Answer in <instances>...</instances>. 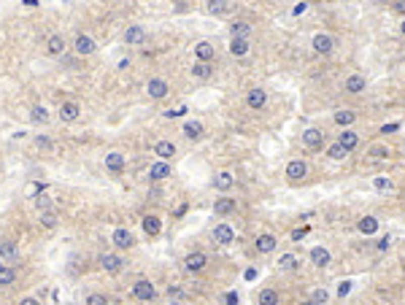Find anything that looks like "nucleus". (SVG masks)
<instances>
[{
    "instance_id": "6e6552de",
    "label": "nucleus",
    "mask_w": 405,
    "mask_h": 305,
    "mask_svg": "<svg viewBox=\"0 0 405 305\" xmlns=\"http://www.w3.org/2000/svg\"><path fill=\"white\" fill-rule=\"evenodd\" d=\"M322 143H324V132L322 130L311 127V130L302 132V146L306 148H322Z\"/></svg>"
},
{
    "instance_id": "864d4df0",
    "label": "nucleus",
    "mask_w": 405,
    "mask_h": 305,
    "mask_svg": "<svg viewBox=\"0 0 405 305\" xmlns=\"http://www.w3.org/2000/svg\"><path fill=\"white\" fill-rule=\"evenodd\" d=\"M302 235H306V230H294V232H292V240H302Z\"/></svg>"
},
{
    "instance_id": "f8f14e48",
    "label": "nucleus",
    "mask_w": 405,
    "mask_h": 305,
    "mask_svg": "<svg viewBox=\"0 0 405 305\" xmlns=\"http://www.w3.org/2000/svg\"><path fill=\"white\" fill-rule=\"evenodd\" d=\"M17 262L19 260V248L14 240H0V262Z\"/></svg>"
},
{
    "instance_id": "f3484780",
    "label": "nucleus",
    "mask_w": 405,
    "mask_h": 305,
    "mask_svg": "<svg viewBox=\"0 0 405 305\" xmlns=\"http://www.w3.org/2000/svg\"><path fill=\"white\" fill-rule=\"evenodd\" d=\"M214 240H216V243H222V246H230L232 240H235V232H232V227L219 224V227L214 230Z\"/></svg>"
},
{
    "instance_id": "5fc2aeb1",
    "label": "nucleus",
    "mask_w": 405,
    "mask_h": 305,
    "mask_svg": "<svg viewBox=\"0 0 405 305\" xmlns=\"http://www.w3.org/2000/svg\"><path fill=\"white\" fill-rule=\"evenodd\" d=\"M394 11H397V14H405V0H400V3H394Z\"/></svg>"
},
{
    "instance_id": "f704fd0d",
    "label": "nucleus",
    "mask_w": 405,
    "mask_h": 305,
    "mask_svg": "<svg viewBox=\"0 0 405 305\" xmlns=\"http://www.w3.org/2000/svg\"><path fill=\"white\" fill-rule=\"evenodd\" d=\"M30 119H33L35 124H46V122H49V111H46V106H33Z\"/></svg>"
},
{
    "instance_id": "6ab92c4d",
    "label": "nucleus",
    "mask_w": 405,
    "mask_h": 305,
    "mask_svg": "<svg viewBox=\"0 0 405 305\" xmlns=\"http://www.w3.org/2000/svg\"><path fill=\"white\" fill-rule=\"evenodd\" d=\"M132 243H135V238H132V232H130V230L119 227V230L114 232V246H116V248H130Z\"/></svg>"
},
{
    "instance_id": "4468645a",
    "label": "nucleus",
    "mask_w": 405,
    "mask_h": 305,
    "mask_svg": "<svg viewBox=\"0 0 405 305\" xmlns=\"http://www.w3.org/2000/svg\"><path fill=\"white\" fill-rule=\"evenodd\" d=\"M173 176V168L168 165V162H154V165L149 168V178L151 181H162V178Z\"/></svg>"
},
{
    "instance_id": "a878e982",
    "label": "nucleus",
    "mask_w": 405,
    "mask_h": 305,
    "mask_svg": "<svg viewBox=\"0 0 405 305\" xmlns=\"http://www.w3.org/2000/svg\"><path fill=\"white\" fill-rule=\"evenodd\" d=\"M181 132H184V135L186 138H189V140H197V138H202V124L200 122H184V127H181Z\"/></svg>"
},
{
    "instance_id": "c03bdc74",
    "label": "nucleus",
    "mask_w": 405,
    "mask_h": 305,
    "mask_svg": "<svg viewBox=\"0 0 405 305\" xmlns=\"http://www.w3.org/2000/svg\"><path fill=\"white\" fill-rule=\"evenodd\" d=\"M327 154H330L332 160H343V157H346L348 151H346V148L340 146V143H332V146H330V151H327Z\"/></svg>"
},
{
    "instance_id": "49530a36",
    "label": "nucleus",
    "mask_w": 405,
    "mask_h": 305,
    "mask_svg": "<svg viewBox=\"0 0 405 305\" xmlns=\"http://www.w3.org/2000/svg\"><path fill=\"white\" fill-rule=\"evenodd\" d=\"M224 305H238V292H227V294H224Z\"/></svg>"
},
{
    "instance_id": "c85d7f7f",
    "label": "nucleus",
    "mask_w": 405,
    "mask_h": 305,
    "mask_svg": "<svg viewBox=\"0 0 405 305\" xmlns=\"http://www.w3.org/2000/svg\"><path fill=\"white\" fill-rule=\"evenodd\" d=\"M354 119H357V114L348 111V108H343V111H335V124H340V127H346V130L354 124Z\"/></svg>"
},
{
    "instance_id": "2eb2a0df",
    "label": "nucleus",
    "mask_w": 405,
    "mask_h": 305,
    "mask_svg": "<svg viewBox=\"0 0 405 305\" xmlns=\"http://www.w3.org/2000/svg\"><path fill=\"white\" fill-rule=\"evenodd\" d=\"M232 184H235V178H232L230 170H222V173H216V176H214V186H216V192H230V189H232Z\"/></svg>"
},
{
    "instance_id": "052dcab7",
    "label": "nucleus",
    "mask_w": 405,
    "mask_h": 305,
    "mask_svg": "<svg viewBox=\"0 0 405 305\" xmlns=\"http://www.w3.org/2000/svg\"><path fill=\"white\" fill-rule=\"evenodd\" d=\"M170 305H181V302H170Z\"/></svg>"
},
{
    "instance_id": "4be33fe9",
    "label": "nucleus",
    "mask_w": 405,
    "mask_h": 305,
    "mask_svg": "<svg viewBox=\"0 0 405 305\" xmlns=\"http://www.w3.org/2000/svg\"><path fill=\"white\" fill-rule=\"evenodd\" d=\"M46 52H49L52 57H60V54H65V38H62V35H52L49 41H46Z\"/></svg>"
},
{
    "instance_id": "f257e3e1",
    "label": "nucleus",
    "mask_w": 405,
    "mask_h": 305,
    "mask_svg": "<svg viewBox=\"0 0 405 305\" xmlns=\"http://www.w3.org/2000/svg\"><path fill=\"white\" fill-rule=\"evenodd\" d=\"M132 294H135L138 300H143V302H151L154 297H157V289H154V284L149 278H138L135 284H132Z\"/></svg>"
},
{
    "instance_id": "37998d69",
    "label": "nucleus",
    "mask_w": 405,
    "mask_h": 305,
    "mask_svg": "<svg viewBox=\"0 0 405 305\" xmlns=\"http://www.w3.org/2000/svg\"><path fill=\"white\" fill-rule=\"evenodd\" d=\"M368 154H370V157H376V160H384V157H389V148L386 146H370Z\"/></svg>"
},
{
    "instance_id": "4c0bfd02",
    "label": "nucleus",
    "mask_w": 405,
    "mask_h": 305,
    "mask_svg": "<svg viewBox=\"0 0 405 305\" xmlns=\"http://www.w3.org/2000/svg\"><path fill=\"white\" fill-rule=\"evenodd\" d=\"M278 268H281V270H297V257H294V254H281Z\"/></svg>"
},
{
    "instance_id": "a18cd8bd",
    "label": "nucleus",
    "mask_w": 405,
    "mask_h": 305,
    "mask_svg": "<svg viewBox=\"0 0 405 305\" xmlns=\"http://www.w3.org/2000/svg\"><path fill=\"white\" fill-rule=\"evenodd\" d=\"M87 305H108V297L106 294H87Z\"/></svg>"
},
{
    "instance_id": "9b49d317",
    "label": "nucleus",
    "mask_w": 405,
    "mask_h": 305,
    "mask_svg": "<svg viewBox=\"0 0 405 305\" xmlns=\"http://www.w3.org/2000/svg\"><path fill=\"white\" fill-rule=\"evenodd\" d=\"M154 154L160 157V162H168L176 154V143L173 140H157V143H154Z\"/></svg>"
},
{
    "instance_id": "0eeeda50",
    "label": "nucleus",
    "mask_w": 405,
    "mask_h": 305,
    "mask_svg": "<svg viewBox=\"0 0 405 305\" xmlns=\"http://www.w3.org/2000/svg\"><path fill=\"white\" fill-rule=\"evenodd\" d=\"M95 49H97V46H95V41H92V38L89 35H76V41H73V52L76 54H81V57H87V54H95Z\"/></svg>"
},
{
    "instance_id": "7c9ffc66",
    "label": "nucleus",
    "mask_w": 405,
    "mask_h": 305,
    "mask_svg": "<svg viewBox=\"0 0 405 305\" xmlns=\"http://www.w3.org/2000/svg\"><path fill=\"white\" fill-rule=\"evenodd\" d=\"M257 302H260V305H278V292H276V289H260Z\"/></svg>"
},
{
    "instance_id": "c9c22d12",
    "label": "nucleus",
    "mask_w": 405,
    "mask_h": 305,
    "mask_svg": "<svg viewBox=\"0 0 405 305\" xmlns=\"http://www.w3.org/2000/svg\"><path fill=\"white\" fill-rule=\"evenodd\" d=\"M373 186H376L378 192H392V189H394V181H392L389 176H376V178H373Z\"/></svg>"
},
{
    "instance_id": "bb28decb",
    "label": "nucleus",
    "mask_w": 405,
    "mask_h": 305,
    "mask_svg": "<svg viewBox=\"0 0 405 305\" xmlns=\"http://www.w3.org/2000/svg\"><path fill=\"white\" fill-rule=\"evenodd\" d=\"M230 54L232 57H246L248 54V41L246 38H232L230 41Z\"/></svg>"
},
{
    "instance_id": "7ed1b4c3",
    "label": "nucleus",
    "mask_w": 405,
    "mask_h": 305,
    "mask_svg": "<svg viewBox=\"0 0 405 305\" xmlns=\"http://www.w3.org/2000/svg\"><path fill=\"white\" fill-rule=\"evenodd\" d=\"M311 46H314V52H316V54H330V52L335 49V38H332V35H327V33H319V35H314Z\"/></svg>"
},
{
    "instance_id": "2f4dec72",
    "label": "nucleus",
    "mask_w": 405,
    "mask_h": 305,
    "mask_svg": "<svg viewBox=\"0 0 405 305\" xmlns=\"http://www.w3.org/2000/svg\"><path fill=\"white\" fill-rule=\"evenodd\" d=\"M357 227H360L362 235H373V232L378 230V219L376 216H365V219H360V224H357Z\"/></svg>"
},
{
    "instance_id": "79ce46f5",
    "label": "nucleus",
    "mask_w": 405,
    "mask_h": 305,
    "mask_svg": "<svg viewBox=\"0 0 405 305\" xmlns=\"http://www.w3.org/2000/svg\"><path fill=\"white\" fill-rule=\"evenodd\" d=\"M35 208L41 211V214H46V211H54V202H52V197H46V194H41V197L35 200Z\"/></svg>"
},
{
    "instance_id": "a19ab883",
    "label": "nucleus",
    "mask_w": 405,
    "mask_h": 305,
    "mask_svg": "<svg viewBox=\"0 0 405 305\" xmlns=\"http://www.w3.org/2000/svg\"><path fill=\"white\" fill-rule=\"evenodd\" d=\"M248 30H251V25H246V22H235V25H232V38H246Z\"/></svg>"
},
{
    "instance_id": "603ef678",
    "label": "nucleus",
    "mask_w": 405,
    "mask_h": 305,
    "mask_svg": "<svg viewBox=\"0 0 405 305\" xmlns=\"http://www.w3.org/2000/svg\"><path fill=\"white\" fill-rule=\"evenodd\" d=\"M397 127H400V124H384V127H381V132H394Z\"/></svg>"
},
{
    "instance_id": "b1692460",
    "label": "nucleus",
    "mask_w": 405,
    "mask_h": 305,
    "mask_svg": "<svg viewBox=\"0 0 405 305\" xmlns=\"http://www.w3.org/2000/svg\"><path fill=\"white\" fill-rule=\"evenodd\" d=\"M211 73H214V68L208 65V62H194L192 65V79L206 81V79H211Z\"/></svg>"
},
{
    "instance_id": "bf43d9fd",
    "label": "nucleus",
    "mask_w": 405,
    "mask_h": 305,
    "mask_svg": "<svg viewBox=\"0 0 405 305\" xmlns=\"http://www.w3.org/2000/svg\"><path fill=\"white\" fill-rule=\"evenodd\" d=\"M400 30H402V35H405V19H402V25H400Z\"/></svg>"
},
{
    "instance_id": "72a5a7b5",
    "label": "nucleus",
    "mask_w": 405,
    "mask_h": 305,
    "mask_svg": "<svg viewBox=\"0 0 405 305\" xmlns=\"http://www.w3.org/2000/svg\"><path fill=\"white\" fill-rule=\"evenodd\" d=\"M41 227H46V230H54V227L60 224V216H57V211H46V214H41Z\"/></svg>"
},
{
    "instance_id": "f03ea898",
    "label": "nucleus",
    "mask_w": 405,
    "mask_h": 305,
    "mask_svg": "<svg viewBox=\"0 0 405 305\" xmlns=\"http://www.w3.org/2000/svg\"><path fill=\"white\" fill-rule=\"evenodd\" d=\"M265 103H268V92L260 89V87L248 89V95H246V106L251 108V111H262Z\"/></svg>"
},
{
    "instance_id": "ddd939ff",
    "label": "nucleus",
    "mask_w": 405,
    "mask_h": 305,
    "mask_svg": "<svg viewBox=\"0 0 405 305\" xmlns=\"http://www.w3.org/2000/svg\"><path fill=\"white\" fill-rule=\"evenodd\" d=\"M365 89H368L365 76L354 73V76H348V79H346V92H348V95H360V92H365Z\"/></svg>"
},
{
    "instance_id": "ea45409f",
    "label": "nucleus",
    "mask_w": 405,
    "mask_h": 305,
    "mask_svg": "<svg viewBox=\"0 0 405 305\" xmlns=\"http://www.w3.org/2000/svg\"><path fill=\"white\" fill-rule=\"evenodd\" d=\"M43 192H46V184H41V181H33V184L27 186V197H35V200H38Z\"/></svg>"
},
{
    "instance_id": "412c9836",
    "label": "nucleus",
    "mask_w": 405,
    "mask_h": 305,
    "mask_svg": "<svg viewBox=\"0 0 405 305\" xmlns=\"http://www.w3.org/2000/svg\"><path fill=\"white\" fill-rule=\"evenodd\" d=\"M194 57H197V62H211L214 60V46L208 41L194 43Z\"/></svg>"
},
{
    "instance_id": "09e8293b",
    "label": "nucleus",
    "mask_w": 405,
    "mask_h": 305,
    "mask_svg": "<svg viewBox=\"0 0 405 305\" xmlns=\"http://www.w3.org/2000/svg\"><path fill=\"white\" fill-rule=\"evenodd\" d=\"M35 143L41 146V148H52V140L46 138V135H38V138H35Z\"/></svg>"
},
{
    "instance_id": "dca6fc26",
    "label": "nucleus",
    "mask_w": 405,
    "mask_h": 305,
    "mask_svg": "<svg viewBox=\"0 0 405 305\" xmlns=\"http://www.w3.org/2000/svg\"><path fill=\"white\" fill-rule=\"evenodd\" d=\"M79 114H81L79 103H71V100H68V103L60 106V119L62 122H76V119H79Z\"/></svg>"
},
{
    "instance_id": "13d9d810",
    "label": "nucleus",
    "mask_w": 405,
    "mask_h": 305,
    "mask_svg": "<svg viewBox=\"0 0 405 305\" xmlns=\"http://www.w3.org/2000/svg\"><path fill=\"white\" fill-rule=\"evenodd\" d=\"M302 305H316V302H314V300H306V302H302Z\"/></svg>"
},
{
    "instance_id": "39448f33",
    "label": "nucleus",
    "mask_w": 405,
    "mask_h": 305,
    "mask_svg": "<svg viewBox=\"0 0 405 305\" xmlns=\"http://www.w3.org/2000/svg\"><path fill=\"white\" fill-rule=\"evenodd\" d=\"M146 92H149V97H154V100H162L170 92V84L165 81V79H151L149 84H146Z\"/></svg>"
},
{
    "instance_id": "e433bc0d",
    "label": "nucleus",
    "mask_w": 405,
    "mask_h": 305,
    "mask_svg": "<svg viewBox=\"0 0 405 305\" xmlns=\"http://www.w3.org/2000/svg\"><path fill=\"white\" fill-rule=\"evenodd\" d=\"M14 281H17V270L3 265V268H0V286H11Z\"/></svg>"
},
{
    "instance_id": "473e14b6",
    "label": "nucleus",
    "mask_w": 405,
    "mask_h": 305,
    "mask_svg": "<svg viewBox=\"0 0 405 305\" xmlns=\"http://www.w3.org/2000/svg\"><path fill=\"white\" fill-rule=\"evenodd\" d=\"M206 9H208V14H216V17H219V14H227L232 9V3H227V0H211Z\"/></svg>"
},
{
    "instance_id": "58836bf2",
    "label": "nucleus",
    "mask_w": 405,
    "mask_h": 305,
    "mask_svg": "<svg viewBox=\"0 0 405 305\" xmlns=\"http://www.w3.org/2000/svg\"><path fill=\"white\" fill-rule=\"evenodd\" d=\"M311 300H314L316 305H327V300H330V292H327V289H314V292H311Z\"/></svg>"
},
{
    "instance_id": "cd10ccee",
    "label": "nucleus",
    "mask_w": 405,
    "mask_h": 305,
    "mask_svg": "<svg viewBox=\"0 0 405 305\" xmlns=\"http://www.w3.org/2000/svg\"><path fill=\"white\" fill-rule=\"evenodd\" d=\"M214 211H216L219 216H227V214L235 211V200H232V197H219V200L214 202Z\"/></svg>"
},
{
    "instance_id": "6e6d98bb",
    "label": "nucleus",
    "mask_w": 405,
    "mask_h": 305,
    "mask_svg": "<svg viewBox=\"0 0 405 305\" xmlns=\"http://www.w3.org/2000/svg\"><path fill=\"white\" fill-rule=\"evenodd\" d=\"M254 278H257V270L248 268V270H246V281H254Z\"/></svg>"
},
{
    "instance_id": "9d476101",
    "label": "nucleus",
    "mask_w": 405,
    "mask_h": 305,
    "mask_svg": "<svg viewBox=\"0 0 405 305\" xmlns=\"http://www.w3.org/2000/svg\"><path fill=\"white\" fill-rule=\"evenodd\" d=\"M124 41H127L130 46H141L146 41V30L141 25H130L127 30H124Z\"/></svg>"
},
{
    "instance_id": "680f3d73",
    "label": "nucleus",
    "mask_w": 405,
    "mask_h": 305,
    "mask_svg": "<svg viewBox=\"0 0 405 305\" xmlns=\"http://www.w3.org/2000/svg\"><path fill=\"white\" fill-rule=\"evenodd\" d=\"M0 268H3V265H0Z\"/></svg>"
},
{
    "instance_id": "423d86ee",
    "label": "nucleus",
    "mask_w": 405,
    "mask_h": 305,
    "mask_svg": "<svg viewBox=\"0 0 405 305\" xmlns=\"http://www.w3.org/2000/svg\"><path fill=\"white\" fill-rule=\"evenodd\" d=\"M306 176H308V162L292 160L289 165H286V178H289V181H300V178H306Z\"/></svg>"
},
{
    "instance_id": "20e7f679",
    "label": "nucleus",
    "mask_w": 405,
    "mask_h": 305,
    "mask_svg": "<svg viewBox=\"0 0 405 305\" xmlns=\"http://www.w3.org/2000/svg\"><path fill=\"white\" fill-rule=\"evenodd\" d=\"M97 262H100V268L108 270V273H119V270L124 268V260H122L119 254H100Z\"/></svg>"
},
{
    "instance_id": "a211bd4d",
    "label": "nucleus",
    "mask_w": 405,
    "mask_h": 305,
    "mask_svg": "<svg viewBox=\"0 0 405 305\" xmlns=\"http://www.w3.org/2000/svg\"><path fill=\"white\" fill-rule=\"evenodd\" d=\"M338 143L343 146L346 151H354V148L360 146V135H357L354 130H343V132H340V135H338Z\"/></svg>"
},
{
    "instance_id": "c756f323",
    "label": "nucleus",
    "mask_w": 405,
    "mask_h": 305,
    "mask_svg": "<svg viewBox=\"0 0 405 305\" xmlns=\"http://www.w3.org/2000/svg\"><path fill=\"white\" fill-rule=\"evenodd\" d=\"M106 168H108V170H114V173H119V170L124 168V154L111 151V154L106 157Z\"/></svg>"
},
{
    "instance_id": "aec40b11",
    "label": "nucleus",
    "mask_w": 405,
    "mask_h": 305,
    "mask_svg": "<svg viewBox=\"0 0 405 305\" xmlns=\"http://www.w3.org/2000/svg\"><path fill=\"white\" fill-rule=\"evenodd\" d=\"M311 262H314L316 268H327V265H330V251H327L324 246H314L311 248Z\"/></svg>"
},
{
    "instance_id": "8fccbe9b",
    "label": "nucleus",
    "mask_w": 405,
    "mask_h": 305,
    "mask_svg": "<svg viewBox=\"0 0 405 305\" xmlns=\"http://www.w3.org/2000/svg\"><path fill=\"white\" fill-rule=\"evenodd\" d=\"M389 240H392L389 235H384V238L378 240V251H386V248H389Z\"/></svg>"
},
{
    "instance_id": "4d7b16f0",
    "label": "nucleus",
    "mask_w": 405,
    "mask_h": 305,
    "mask_svg": "<svg viewBox=\"0 0 405 305\" xmlns=\"http://www.w3.org/2000/svg\"><path fill=\"white\" fill-rule=\"evenodd\" d=\"M302 11H308V3H300V6H294V14H302Z\"/></svg>"
},
{
    "instance_id": "5701e85b",
    "label": "nucleus",
    "mask_w": 405,
    "mask_h": 305,
    "mask_svg": "<svg viewBox=\"0 0 405 305\" xmlns=\"http://www.w3.org/2000/svg\"><path fill=\"white\" fill-rule=\"evenodd\" d=\"M276 246H278L276 235H260V238H257V251H260V254H270V251H276Z\"/></svg>"
},
{
    "instance_id": "393cba45",
    "label": "nucleus",
    "mask_w": 405,
    "mask_h": 305,
    "mask_svg": "<svg viewBox=\"0 0 405 305\" xmlns=\"http://www.w3.org/2000/svg\"><path fill=\"white\" fill-rule=\"evenodd\" d=\"M143 232H146V235H160V232H162V222H160V219L157 216H143Z\"/></svg>"
},
{
    "instance_id": "1a4fd4ad",
    "label": "nucleus",
    "mask_w": 405,
    "mask_h": 305,
    "mask_svg": "<svg viewBox=\"0 0 405 305\" xmlns=\"http://www.w3.org/2000/svg\"><path fill=\"white\" fill-rule=\"evenodd\" d=\"M206 262H208V257L202 254V251H192V254H186V260H184V268L189 270V273H197L206 268Z\"/></svg>"
},
{
    "instance_id": "de8ad7c7",
    "label": "nucleus",
    "mask_w": 405,
    "mask_h": 305,
    "mask_svg": "<svg viewBox=\"0 0 405 305\" xmlns=\"http://www.w3.org/2000/svg\"><path fill=\"white\" fill-rule=\"evenodd\" d=\"M348 292H351V281H343V284L338 286V294H340V297H346Z\"/></svg>"
},
{
    "instance_id": "3c124183",
    "label": "nucleus",
    "mask_w": 405,
    "mask_h": 305,
    "mask_svg": "<svg viewBox=\"0 0 405 305\" xmlns=\"http://www.w3.org/2000/svg\"><path fill=\"white\" fill-rule=\"evenodd\" d=\"M19 305H41L35 300V297H25V300H19Z\"/></svg>"
}]
</instances>
